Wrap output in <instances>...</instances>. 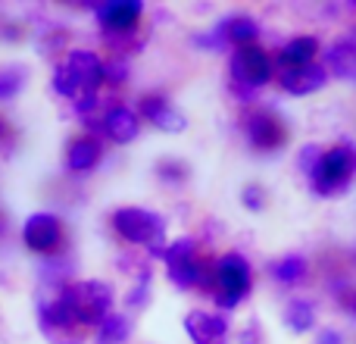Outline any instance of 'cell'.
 I'll use <instances>...</instances> for the list:
<instances>
[{
    "mask_svg": "<svg viewBox=\"0 0 356 344\" xmlns=\"http://www.w3.org/2000/svg\"><path fill=\"white\" fill-rule=\"evenodd\" d=\"M104 79H106V72L97 54H91V50H69L66 60L54 72V88L63 97L79 100V107L85 110L94 100V91L100 88Z\"/></svg>",
    "mask_w": 356,
    "mask_h": 344,
    "instance_id": "6da1fadb",
    "label": "cell"
},
{
    "mask_svg": "<svg viewBox=\"0 0 356 344\" xmlns=\"http://www.w3.org/2000/svg\"><path fill=\"white\" fill-rule=\"evenodd\" d=\"M138 129H141V125H138V116L129 110V107H122V104L113 107V110L104 116V132H106V135H110L116 144L135 141V138H138Z\"/></svg>",
    "mask_w": 356,
    "mask_h": 344,
    "instance_id": "2e32d148",
    "label": "cell"
},
{
    "mask_svg": "<svg viewBox=\"0 0 356 344\" xmlns=\"http://www.w3.org/2000/svg\"><path fill=\"white\" fill-rule=\"evenodd\" d=\"M322 150H325V148H319V144H307V148H300L297 166H300L303 175H309V172H313V166L319 163V157H322Z\"/></svg>",
    "mask_w": 356,
    "mask_h": 344,
    "instance_id": "cb8c5ba5",
    "label": "cell"
},
{
    "mask_svg": "<svg viewBox=\"0 0 356 344\" xmlns=\"http://www.w3.org/2000/svg\"><path fill=\"white\" fill-rule=\"evenodd\" d=\"M25 81V72L19 66H6L0 69V100H10L19 94V88H22Z\"/></svg>",
    "mask_w": 356,
    "mask_h": 344,
    "instance_id": "7402d4cb",
    "label": "cell"
},
{
    "mask_svg": "<svg viewBox=\"0 0 356 344\" xmlns=\"http://www.w3.org/2000/svg\"><path fill=\"white\" fill-rule=\"evenodd\" d=\"M350 310H353V316H356V295H353V301H350Z\"/></svg>",
    "mask_w": 356,
    "mask_h": 344,
    "instance_id": "83f0119b",
    "label": "cell"
},
{
    "mask_svg": "<svg viewBox=\"0 0 356 344\" xmlns=\"http://www.w3.org/2000/svg\"><path fill=\"white\" fill-rule=\"evenodd\" d=\"M22 238L29 244V251L54 253L63 244V222L54 213H31L22 226Z\"/></svg>",
    "mask_w": 356,
    "mask_h": 344,
    "instance_id": "9c48e42d",
    "label": "cell"
},
{
    "mask_svg": "<svg viewBox=\"0 0 356 344\" xmlns=\"http://www.w3.org/2000/svg\"><path fill=\"white\" fill-rule=\"evenodd\" d=\"M356 175V148L350 141H341L334 148H325L319 157V163L309 172V188L319 197L341 194Z\"/></svg>",
    "mask_w": 356,
    "mask_h": 344,
    "instance_id": "3957f363",
    "label": "cell"
},
{
    "mask_svg": "<svg viewBox=\"0 0 356 344\" xmlns=\"http://www.w3.org/2000/svg\"><path fill=\"white\" fill-rule=\"evenodd\" d=\"M141 113L156 125V129L172 132V135H181V132L188 129V119H184L166 97H156V94H150V97L141 100Z\"/></svg>",
    "mask_w": 356,
    "mask_h": 344,
    "instance_id": "7c38bea8",
    "label": "cell"
},
{
    "mask_svg": "<svg viewBox=\"0 0 356 344\" xmlns=\"http://www.w3.org/2000/svg\"><path fill=\"white\" fill-rule=\"evenodd\" d=\"M131 335V326H129V320L125 316H116V313H110L104 322L97 326V338L100 344H122L125 338Z\"/></svg>",
    "mask_w": 356,
    "mask_h": 344,
    "instance_id": "44dd1931",
    "label": "cell"
},
{
    "mask_svg": "<svg viewBox=\"0 0 356 344\" xmlns=\"http://www.w3.org/2000/svg\"><path fill=\"white\" fill-rule=\"evenodd\" d=\"M241 344H263V335H259V326L250 322V326L241 332Z\"/></svg>",
    "mask_w": 356,
    "mask_h": 344,
    "instance_id": "484cf974",
    "label": "cell"
},
{
    "mask_svg": "<svg viewBox=\"0 0 356 344\" xmlns=\"http://www.w3.org/2000/svg\"><path fill=\"white\" fill-rule=\"evenodd\" d=\"M100 160V141H94V138H75L72 144H69V154H66V166L72 172H88L94 169Z\"/></svg>",
    "mask_w": 356,
    "mask_h": 344,
    "instance_id": "d6986e66",
    "label": "cell"
},
{
    "mask_svg": "<svg viewBox=\"0 0 356 344\" xmlns=\"http://www.w3.org/2000/svg\"><path fill=\"white\" fill-rule=\"evenodd\" d=\"M219 29H222V35H225V41L234 44V47H250L259 38V25H257V19H250V16H232V19H225V22H219Z\"/></svg>",
    "mask_w": 356,
    "mask_h": 344,
    "instance_id": "ac0fdd59",
    "label": "cell"
},
{
    "mask_svg": "<svg viewBox=\"0 0 356 344\" xmlns=\"http://www.w3.org/2000/svg\"><path fill=\"white\" fill-rule=\"evenodd\" d=\"M253 288V269L241 253H225L213 263V295L216 304L234 310Z\"/></svg>",
    "mask_w": 356,
    "mask_h": 344,
    "instance_id": "8992f818",
    "label": "cell"
},
{
    "mask_svg": "<svg viewBox=\"0 0 356 344\" xmlns=\"http://www.w3.org/2000/svg\"><path fill=\"white\" fill-rule=\"evenodd\" d=\"M319 344H344V335L334 332V329H325V332L319 335Z\"/></svg>",
    "mask_w": 356,
    "mask_h": 344,
    "instance_id": "4316f807",
    "label": "cell"
},
{
    "mask_svg": "<svg viewBox=\"0 0 356 344\" xmlns=\"http://www.w3.org/2000/svg\"><path fill=\"white\" fill-rule=\"evenodd\" d=\"M316 56H319V38L300 35L284 44L282 54H278V63H282V69H303V66H313Z\"/></svg>",
    "mask_w": 356,
    "mask_h": 344,
    "instance_id": "5bb4252c",
    "label": "cell"
},
{
    "mask_svg": "<svg viewBox=\"0 0 356 344\" xmlns=\"http://www.w3.org/2000/svg\"><path fill=\"white\" fill-rule=\"evenodd\" d=\"M269 276L275 279L278 285H284V288H294V285L307 282L309 276V263L303 257H297V253H288V257L275 260V263L269 266Z\"/></svg>",
    "mask_w": 356,
    "mask_h": 344,
    "instance_id": "e0dca14e",
    "label": "cell"
},
{
    "mask_svg": "<svg viewBox=\"0 0 356 344\" xmlns=\"http://www.w3.org/2000/svg\"><path fill=\"white\" fill-rule=\"evenodd\" d=\"M232 81L234 88H238L241 94H250L257 91V88H263L266 81L272 79V72H275V66H272V56L266 54L263 47H257V44H250V47H238L232 56Z\"/></svg>",
    "mask_w": 356,
    "mask_h": 344,
    "instance_id": "52a82bcc",
    "label": "cell"
},
{
    "mask_svg": "<svg viewBox=\"0 0 356 344\" xmlns=\"http://www.w3.org/2000/svg\"><path fill=\"white\" fill-rule=\"evenodd\" d=\"M284 326L294 335H307L309 329L316 326V307L309 301H303V297L291 301L288 307H284Z\"/></svg>",
    "mask_w": 356,
    "mask_h": 344,
    "instance_id": "ffe728a7",
    "label": "cell"
},
{
    "mask_svg": "<svg viewBox=\"0 0 356 344\" xmlns=\"http://www.w3.org/2000/svg\"><path fill=\"white\" fill-rule=\"evenodd\" d=\"M184 332L194 344H228V322L219 313L191 310L184 316Z\"/></svg>",
    "mask_w": 356,
    "mask_h": 344,
    "instance_id": "30bf717a",
    "label": "cell"
},
{
    "mask_svg": "<svg viewBox=\"0 0 356 344\" xmlns=\"http://www.w3.org/2000/svg\"><path fill=\"white\" fill-rule=\"evenodd\" d=\"M322 66L328 69V72H334L338 79L344 81H353L356 79V41L350 35L341 38V41H334L332 47L325 50V63Z\"/></svg>",
    "mask_w": 356,
    "mask_h": 344,
    "instance_id": "4fadbf2b",
    "label": "cell"
},
{
    "mask_svg": "<svg viewBox=\"0 0 356 344\" xmlns=\"http://www.w3.org/2000/svg\"><path fill=\"white\" fill-rule=\"evenodd\" d=\"M3 132H6V123H3V119H0V135H3Z\"/></svg>",
    "mask_w": 356,
    "mask_h": 344,
    "instance_id": "f1b7e54d",
    "label": "cell"
},
{
    "mask_svg": "<svg viewBox=\"0 0 356 344\" xmlns=\"http://www.w3.org/2000/svg\"><path fill=\"white\" fill-rule=\"evenodd\" d=\"M144 6L138 0H116V3L100 6V22L106 25L110 31H131L141 19Z\"/></svg>",
    "mask_w": 356,
    "mask_h": 344,
    "instance_id": "9a60e30c",
    "label": "cell"
},
{
    "mask_svg": "<svg viewBox=\"0 0 356 344\" xmlns=\"http://www.w3.org/2000/svg\"><path fill=\"white\" fill-rule=\"evenodd\" d=\"M350 6H353V10H356V0H353V3H350Z\"/></svg>",
    "mask_w": 356,
    "mask_h": 344,
    "instance_id": "f546056e",
    "label": "cell"
},
{
    "mask_svg": "<svg viewBox=\"0 0 356 344\" xmlns=\"http://www.w3.org/2000/svg\"><path fill=\"white\" fill-rule=\"evenodd\" d=\"M104 72H106V79H110V81H125V79H129V75H125L129 69H125L119 60H116V63H110V66L104 63Z\"/></svg>",
    "mask_w": 356,
    "mask_h": 344,
    "instance_id": "d4e9b609",
    "label": "cell"
},
{
    "mask_svg": "<svg viewBox=\"0 0 356 344\" xmlns=\"http://www.w3.org/2000/svg\"><path fill=\"white\" fill-rule=\"evenodd\" d=\"M56 307L66 313V320H72L79 329L85 326H100L110 316L113 307V288L106 282L88 279V282H72L63 288V295L56 297Z\"/></svg>",
    "mask_w": 356,
    "mask_h": 344,
    "instance_id": "7a4b0ae2",
    "label": "cell"
},
{
    "mask_svg": "<svg viewBox=\"0 0 356 344\" xmlns=\"http://www.w3.org/2000/svg\"><path fill=\"white\" fill-rule=\"evenodd\" d=\"M244 132H247V141L257 150H278L288 141V129H284V123L272 110H253L244 119Z\"/></svg>",
    "mask_w": 356,
    "mask_h": 344,
    "instance_id": "ba28073f",
    "label": "cell"
},
{
    "mask_svg": "<svg viewBox=\"0 0 356 344\" xmlns=\"http://www.w3.org/2000/svg\"><path fill=\"white\" fill-rule=\"evenodd\" d=\"M278 85H282V91L294 94V97H309V94L322 91L328 85V69L322 63H313V66L303 69H282Z\"/></svg>",
    "mask_w": 356,
    "mask_h": 344,
    "instance_id": "8fae6325",
    "label": "cell"
},
{
    "mask_svg": "<svg viewBox=\"0 0 356 344\" xmlns=\"http://www.w3.org/2000/svg\"><path fill=\"white\" fill-rule=\"evenodd\" d=\"M160 257L166 260L169 282L178 285V288H194V285H200V288H213V266H209L203 257H197L194 238L172 241Z\"/></svg>",
    "mask_w": 356,
    "mask_h": 344,
    "instance_id": "5b68a950",
    "label": "cell"
},
{
    "mask_svg": "<svg viewBox=\"0 0 356 344\" xmlns=\"http://www.w3.org/2000/svg\"><path fill=\"white\" fill-rule=\"evenodd\" d=\"M113 228L122 235L125 241L138 247H147L150 253H163L166 244V219L154 210H144V207H122L113 213Z\"/></svg>",
    "mask_w": 356,
    "mask_h": 344,
    "instance_id": "277c9868",
    "label": "cell"
},
{
    "mask_svg": "<svg viewBox=\"0 0 356 344\" xmlns=\"http://www.w3.org/2000/svg\"><path fill=\"white\" fill-rule=\"evenodd\" d=\"M241 201H244L247 210L259 213V210H266V201H269V194H266L263 185H247V188L241 191Z\"/></svg>",
    "mask_w": 356,
    "mask_h": 344,
    "instance_id": "603a6c76",
    "label": "cell"
}]
</instances>
